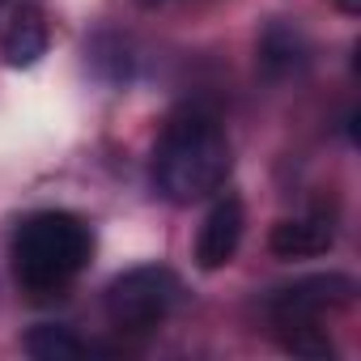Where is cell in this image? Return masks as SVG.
Instances as JSON below:
<instances>
[{
  "label": "cell",
  "instance_id": "obj_1",
  "mask_svg": "<svg viewBox=\"0 0 361 361\" xmlns=\"http://www.w3.org/2000/svg\"><path fill=\"white\" fill-rule=\"evenodd\" d=\"M230 166L234 157L221 123L204 111H178L166 119L153 149V188L170 204H196L226 188Z\"/></svg>",
  "mask_w": 361,
  "mask_h": 361
},
{
  "label": "cell",
  "instance_id": "obj_2",
  "mask_svg": "<svg viewBox=\"0 0 361 361\" xmlns=\"http://www.w3.org/2000/svg\"><path fill=\"white\" fill-rule=\"evenodd\" d=\"M94 238L90 226L73 213H35L18 226L13 238V268L22 289L35 302H51L64 298V289L73 285V276L90 264Z\"/></svg>",
  "mask_w": 361,
  "mask_h": 361
},
{
  "label": "cell",
  "instance_id": "obj_3",
  "mask_svg": "<svg viewBox=\"0 0 361 361\" xmlns=\"http://www.w3.org/2000/svg\"><path fill=\"white\" fill-rule=\"evenodd\" d=\"M174 302H178V276L170 268L145 264V268H132L111 281L106 323L123 336H140V331H153L157 323H166Z\"/></svg>",
  "mask_w": 361,
  "mask_h": 361
},
{
  "label": "cell",
  "instance_id": "obj_4",
  "mask_svg": "<svg viewBox=\"0 0 361 361\" xmlns=\"http://www.w3.org/2000/svg\"><path fill=\"white\" fill-rule=\"evenodd\" d=\"M353 298H357L353 276H344V272H323V276H306V281H293V285L276 289L272 302H268V319H272L276 336L289 340V336H298V331L323 327V319H327L331 310H344Z\"/></svg>",
  "mask_w": 361,
  "mask_h": 361
},
{
  "label": "cell",
  "instance_id": "obj_5",
  "mask_svg": "<svg viewBox=\"0 0 361 361\" xmlns=\"http://www.w3.org/2000/svg\"><path fill=\"white\" fill-rule=\"evenodd\" d=\"M243 226H247L243 200H238V196H221V200L209 209V217H204V226H200V234H196V264H200L204 272L226 268V264L238 255Z\"/></svg>",
  "mask_w": 361,
  "mask_h": 361
},
{
  "label": "cell",
  "instance_id": "obj_6",
  "mask_svg": "<svg viewBox=\"0 0 361 361\" xmlns=\"http://www.w3.org/2000/svg\"><path fill=\"white\" fill-rule=\"evenodd\" d=\"M336 243V221L327 213H310V217H289L272 230L268 247L276 259H310V255H323L331 251Z\"/></svg>",
  "mask_w": 361,
  "mask_h": 361
},
{
  "label": "cell",
  "instance_id": "obj_7",
  "mask_svg": "<svg viewBox=\"0 0 361 361\" xmlns=\"http://www.w3.org/2000/svg\"><path fill=\"white\" fill-rule=\"evenodd\" d=\"M43 51H47V26H43L39 9L18 5L9 18V30H5V60L13 68H30Z\"/></svg>",
  "mask_w": 361,
  "mask_h": 361
},
{
  "label": "cell",
  "instance_id": "obj_8",
  "mask_svg": "<svg viewBox=\"0 0 361 361\" xmlns=\"http://www.w3.org/2000/svg\"><path fill=\"white\" fill-rule=\"evenodd\" d=\"M306 64V39L289 26H268V35L259 39V68L268 77H289Z\"/></svg>",
  "mask_w": 361,
  "mask_h": 361
},
{
  "label": "cell",
  "instance_id": "obj_9",
  "mask_svg": "<svg viewBox=\"0 0 361 361\" xmlns=\"http://www.w3.org/2000/svg\"><path fill=\"white\" fill-rule=\"evenodd\" d=\"M26 353L39 357V361H77V357L98 353V348L85 344L77 331H68V327H60V323H39V327L26 336Z\"/></svg>",
  "mask_w": 361,
  "mask_h": 361
},
{
  "label": "cell",
  "instance_id": "obj_10",
  "mask_svg": "<svg viewBox=\"0 0 361 361\" xmlns=\"http://www.w3.org/2000/svg\"><path fill=\"white\" fill-rule=\"evenodd\" d=\"M136 5H145V9H157V5H166V0H136Z\"/></svg>",
  "mask_w": 361,
  "mask_h": 361
},
{
  "label": "cell",
  "instance_id": "obj_11",
  "mask_svg": "<svg viewBox=\"0 0 361 361\" xmlns=\"http://www.w3.org/2000/svg\"><path fill=\"white\" fill-rule=\"evenodd\" d=\"M340 5H348V9H353V5H357V0H340Z\"/></svg>",
  "mask_w": 361,
  "mask_h": 361
}]
</instances>
